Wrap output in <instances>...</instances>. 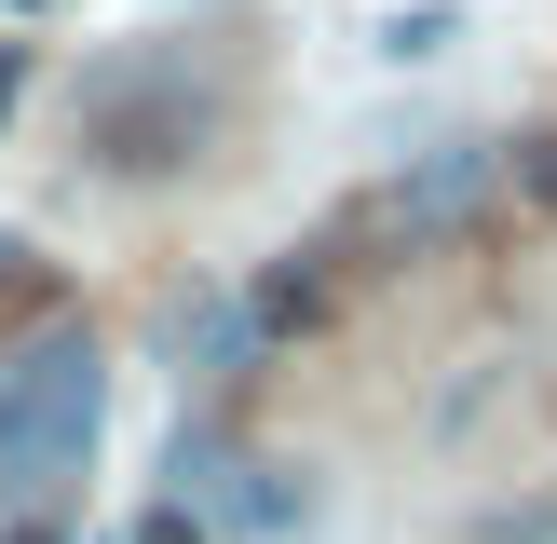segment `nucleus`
I'll list each match as a JSON object with an SVG mask.
<instances>
[{
    "label": "nucleus",
    "mask_w": 557,
    "mask_h": 544,
    "mask_svg": "<svg viewBox=\"0 0 557 544\" xmlns=\"http://www.w3.org/2000/svg\"><path fill=\"white\" fill-rule=\"evenodd\" d=\"M96 422H109V354L82 326H41V341L0 368V477L14 490H54L96 462Z\"/></svg>",
    "instance_id": "1"
},
{
    "label": "nucleus",
    "mask_w": 557,
    "mask_h": 544,
    "mask_svg": "<svg viewBox=\"0 0 557 544\" xmlns=\"http://www.w3.org/2000/svg\"><path fill=\"white\" fill-rule=\"evenodd\" d=\"M82 150L109 163V177H177V163L218 150V96L190 69H96V96H82Z\"/></svg>",
    "instance_id": "2"
},
{
    "label": "nucleus",
    "mask_w": 557,
    "mask_h": 544,
    "mask_svg": "<svg viewBox=\"0 0 557 544\" xmlns=\"http://www.w3.org/2000/svg\"><path fill=\"white\" fill-rule=\"evenodd\" d=\"M326 313H341V259H326V245L272 259V272H259V299H245V326H259V341H313Z\"/></svg>",
    "instance_id": "3"
},
{
    "label": "nucleus",
    "mask_w": 557,
    "mask_h": 544,
    "mask_svg": "<svg viewBox=\"0 0 557 544\" xmlns=\"http://www.w3.org/2000/svg\"><path fill=\"white\" fill-rule=\"evenodd\" d=\"M504 177H517V205H531V218H557V123H544V136H517Z\"/></svg>",
    "instance_id": "4"
},
{
    "label": "nucleus",
    "mask_w": 557,
    "mask_h": 544,
    "mask_svg": "<svg viewBox=\"0 0 557 544\" xmlns=\"http://www.w3.org/2000/svg\"><path fill=\"white\" fill-rule=\"evenodd\" d=\"M136 544H205V517H190V504H150V517H136Z\"/></svg>",
    "instance_id": "5"
},
{
    "label": "nucleus",
    "mask_w": 557,
    "mask_h": 544,
    "mask_svg": "<svg viewBox=\"0 0 557 544\" xmlns=\"http://www.w3.org/2000/svg\"><path fill=\"white\" fill-rule=\"evenodd\" d=\"M0 299H41V259H27L14 232H0Z\"/></svg>",
    "instance_id": "6"
},
{
    "label": "nucleus",
    "mask_w": 557,
    "mask_h": 544,
    "mask_svg": "<svg viewBox=\"0 0 557 544\" xmlns=\"http://www.w3.org/2000/svg\"><path fill=\"white\" fill-rule=\"evenodd\" d=\"M14 96H27V41H0V123H14Z\"/></svg>",
    "instance_id": "7"
},
{
    "label": "nucleus",
    "mask_w": 557,
    "mask_h": 544,
    "mask_svg": "<svg viewBox=\"0 0 557 544\" xmlns=\"http://www.w3.org/2000/svg\"><path fill=\"white\" fill-rule=\"evenodd\" d=\"M0 544H69V531H41V517H27V531H0Z\"/></svg>",
    "instance_id": "8"
},
{
    "label": "nucleus",
    "mask_w": 557,
    "mask_h": 544,
    "mask_svg": "<svg viewBox=\"0 0 557 544\" xmlns=\"http://www.w3.org/2000/svg\"><path fill=\"white\" fill-rule=\"evenodd\" d=\"M14 14H41V0H14Z\"/></svg>",
    "instance_id": "9"
}]
</instances>
